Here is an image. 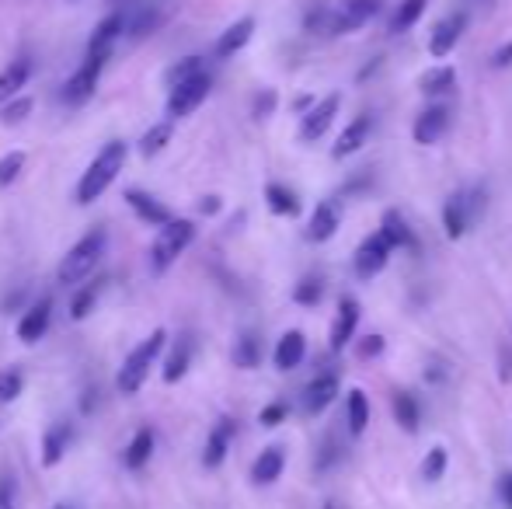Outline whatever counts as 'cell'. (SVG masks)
<instances>
[{
  "label": "cell",
  "mask_w": 512,
  "mask_h": 509,
  "mask_svg": "<svg viewBox=\"0 0 512 509\" xmlns=\"http://www.w3.org/2000/svg\"><path fill=\"white\" fill-rule=\"evenodd\" d=\"M446 129H450V109H446V105H429V109L418 112L415 126H411V136H415V143H422V147H432V143L443 140Z\"/></svg>",
  "instance_id": "8fae6325"
},
{
  "label": "cell",
  "mask_w": 512,
  "mask_h": 509,
  "mask_svg": "<svg viewBox=\"0 0 512 509\" xmlns=\"http://www.w3.org/2000/svg\"><path fill=\"white\" fill-rule=\"evenodd\" d=\"M25 164H28L25 150H11V154L0 157V189H7V185L18 182L21 171H25Z\"/></svg>",
  "instance_id": "ab89813d"
},
{
  "label": "cell",
  "mask_w": 512,
  "mask_h": 509,
  "mask_svg": "<svg viewBox=\"0 0 512 509\" xmlns=\"http://www.w3.org/2000/svg\"><path fill=\"white\" fill-rule=\"evenodd\" d=\"M338 461H342V450L335 447V436H328V440L321 443V450H317V461H314V468H317V471H331Z\"/></svg>",
  "instance_id": "ee69618b"
},
{
  "label": "cell",
  "mask_w": 512,
  "mask_h": 509,
  "mask_svg": "<svg viewBox=\"0 0 512 509\" xmlns=\"http://www.w3.org/2000/svg\"><path fill=\"white\" fill-rule=\"evenodd\" d=\"M321 297H324V283H321V279H317V276L300 279L297 290H293V300H297V304H304V307L321 304Z\"/></svg>",
  "instance_id": "b9f144b4"
},
{
  "label": "cell",
  "mask_w": 512,
  "mask_h": 509,
  "mask_svg": "<svg viewBox=\"0 0 512 509\" xmlns=\"http://www.w3.org/2000/svg\"><path fill=\"white\" fill-rule=\"evenodd\" d=\"M150 454H154V429L150 426H143V429H136V436L129 440V447H126V468L129 471H140L143 464L150 461Z\"/></svg>",
  "instance_id": "1f68e13d"
},
{
  "label": "cell",
  "mask_w": 512,
  "mask_h": 509,
  "mask_svg": "<svg viewBox=\"0 0 512 509\" xmlns=\"http://www.w3.org/2000/svg\"><path fill=\"white\" fill-rule=\"evenodd\" d=\"M32 109H35L32 95H18V98H11V102H7V105H0V123H4V126H18V123H25V119L32 116Z\"/></svg>",
  "instance_id": "74e56055"
},
{
  "label": "cell",
  "mask_w": 512,
  "mask_h": 509,
  "mask_svg": "<svg viewBox=\"0 0 512 509\" xmlns=\"http://www.w3.org/2000/svg\"><path fill=\"white\" fill-rule=\"evenodd\" d=\"M418 88H422V95H429V98L450 95V91L457 88V70H453V67H432V70H425V74L418 77Z\"/></svg>",
  "instance_id": "83f0119b"
},
{
  "label": "cell",
  "mask_w": 512,
  "mask_h": 509,
  "mask_svg": "<svg viewBox=\"0 0 512 509\" xmlns=\"http://www.w3.org/2000/svg\"><path fill=\"white\" fill-rule=\"evenodd\" d=\"M192 353H196V346H192V339L189 335H178L175 339V346H171V353L164 356V363H161V374H164V381L168 384H178L185 374H189V367H192Z\"/></svg>",
  "instance_id": "44dd1931"
},
{
  "label": "cell",
  "mask_w": 512,
  "mask_h": 509,
  "mask_svg": "<svg viewBox=\"0 0 512 509\" xmlns=\"http://www.w3.org/2000/svg\"><path fill=\"white\" fill-rule=\"evenodd\" d=\"M18 503V489H14V478L0 475V509H14Z\"/></svg>",
  "instance_id": "7dc6e473"
},
{
  "label": "cell",
  "mask_w": 512,
  "mask_h": 509,
  "mask_svg": "<svg viewBox=\"0 0 512 509\" xmlns=\"http://www.w3.org/2000/svg\"><path fill=\"white\" fill-rule=\"evenodd\" d=\"M28 77H32V63L21 56V60L7 63L4 70H0V105H7L11 98L21 95V88L28 84Z\"/></svg>",
  "instance_id": "484cf974"
},
{
  "label": "cell",
  "mask_w": 512,
  "mask_h": 509,
  "mask_svg": "<svg viewBox=\"0 0 512 509\" xmlns=\"http://www.w3.org/2000/svg\"><path fill=\"white\" fill-rule=\"evenodd\" d=\"M105 248H108V234L105 231L84 234V238L77 241V245L70 248L67 255H63L60 272H56V276H60V283L63 286H81L84 279L91 276V269H95V265L102 262Z\"/></svg>",
  "instance_id": "277c9868"
},
{
  "label": "cell",
  "mask_w": 512,
  "mask_h": 509,
  "mask_svg": "<svg viewBox=\"0 0 512 509\" xmlns=\"http://www.w3.org/2000/svg\"><path fill=\"white\" fill-rule=\"evenodd\" d=\"M126 32V18H122L119 11L115 14H108V18L102 21V25L91 32V42H88V56H102V60H108L112 56V46H115V39Z\"/></svg>",
  "instance_id": "ffe728a7"
},
{
  "label": "cell",
  "mask_w": 512,
  "mask_h": 509,
  "mask_svg": "<svg viewBox=\"0 0 512 509\" xmlns=\"http://www.w3.org/2000/svg\"><path fill=\"white\" fill-rule=\"evenodd\" d=\"M199 210H203V213H216V210H220V199H216V196H206L203 203H199Z\"/></svg>",
  "instance_id": "f5cc1de1"
},
{
  "label": "cell",
  "mask_w": 512,
  "mask_h": 509,
  "mask_svg": "<svg viewBox=\"0 0 512 509\" xmlns=\"http://www.w3.org/2000/svg\"><path fill=\"white\" fill-rule=\"evenodd\" d=\"M49 314H53V304L49 300H39L35 307H28L25 314H21V321H18V339L21 342H39L42 335H46V328H49Z\"/></svg>",
  "instance_id": "d4e9b609"
},
{
  "label": "cell",
  "mask_w": 512,
  "mask_h": 509,
  "mask_svg": "<svg viewBox=\"0 0 512 509\" xmlns=\"http://www.w3.org/2000/svg\"><path fill=\"white\" fill-rule=\"evenodd\" d=\"M304 356H307V339H304V332H286L283 339L276 342V353H272V360H276V367L283 370H297L300 363H304Z\"/></svg>",
  "instance_id": "cb8c5ba5"
},
{
  "label": "cell",
  "mask_w": 512,
  "mask_h": 509,
  "mask_svg": "<svg viewBox=\"0 0 512 509\" xmlns=\"http://www.w3.org/2000/svg\"><path fill=\"white\" fill-rule=\"evenodd\" d=\"M98 293H102V283H81L74 293V300H70V318L74 321H84L91 311H95L98 304Z\"/></svg>",
  "instance_id": "e575fe53"
},
{
  "label": "cell",
  "mask_w": 512,
  "mask_h": 509,
  "mask_svg": "<svg viewBox=\"0 0 512 509\" xmlns=\"http://www.w3.org/2000/svg\"><path fill=\"white\" fill-rule=\"evenodd\" d=\"M335 398H338V377L335 374H321V377H314V381L304 387V398H300V405H304L307 415H321Z\"/></svg>",
  "instance_id": "e0dca14e"
},
{
  "label": "cell",
  "mask_w": 512,
  "mask_h": 509,
  "mask_svg": "<svg viewBox=\"0 0 512 509\" xmlns=\"http://www.w3.org/2000/svg\"><path fill=\"white\" fill-rule=\"evenodd\" d=\"M485 210V199H481V192H464V189H457V192H450V199H446V206H443V227H446V238H464L467 234V227H471V220L478 217V213Z\"/></svg>",
  "instance_id": "8992f818"
},
{
  "label": "cell",
  "mask_w": 512,
  "mask_h": 509,
  "mask_svg": "<svg viewBox=\"0 0 512 509\" xmlns=\"http://www.w3.org/2000/svg\"><path fill=\"white\" fill-rule=\"evenodd\" d=\"M380 234L391 241V248H411V245H415V234H411L405 213H398V210H384V217H380Z\"/></svg>",
  "instance_id": "4316f807"
},
{
  "label": "cell",
  "mask_w": 512,
  "mask_h": 509,
  "mask_svg": "<svg viewBox=\"0 0 512 509\" xmlns=\"http://www.w3.org/2000/svg\"><path fill=\"white\" fill-rule=\"evenodd\" d=\"M230 440H234V422L230 419H220L213 429H209V440H206V450H203V464L209 471L220 468V464L227 461Z\"/></svg>",
  "instance_id": "7402d4cb"
},
{
  "label": "cell",
  "mask_w": 512,
  "mask_h": 509,
  "mask_svg": "<svg viewBox=\"0 0 512 509\" xmlns=\"http://www.w3.org/2000/svg\"><path fill=\"white\" fill-rule=\"evenodd\" d=\"M338 105H342V95H328V98H321L310 112H304V119H300V140L310 143V140H317V136L328 133V126L335 123V116H338Z\"/></svg>",
  "instance_id": "7c38bea8"
},
{
  "label": "cell",
  "mask_w": 512,
  "mask_h": 509,
  "mask_svg": "<svg viewBox=\"0 0 512 509\" xmlns=\"http://www.w3.org/2000/svg\"><path fill=\"white\" fill-rule=\"evenodd\" d=\"M345 415H349V433L352 436H363L366 426H370V401L359 387L349 391V401H345Z\"/></svg>",
  "instance_id": "d6a6232c"
},
{
  "label": "cell",
  "mask_w": 512,
  "mask_h": 509,
  "mask_svg": "<svg viewBox=\"0 0 512 509\" xmlns=\"http://www.w3.org/2000/svg\"><path fill=\"white\" fill-rule=\"evenodd\" d=\"M425 7H429V0H401L398 11H394V18H391V32L394 35L408 32V28L425 14Z\"/></svg>",
  "instance_id": "d590c367"
},
{
  "label": "cell",
  "mask_w": 512,
  "mask_h": 509,
  "mask_svg": "<svg viewBox=\"0 0 512 509\" xmlns=\"http://www.w3.org/2000/svg\"><path fill=\"white\" fill-rule=\"evenodd\" d=\"M321 509H335V503H324V506H321Z\"/></svg>",
  "instance_id": "11a10c76"
},
{
  "label": "cell",
  "mask_w": 512,
  "mask_h": 509,
  "mask_svg": "<svg viewBox=\"0 0 512 509\" xmlns=\"http://www.w3.org/2000/svg\"><path fill=\"white\" fill-rule=\"evenodd\" d=\"M464 32H467V14L464 11H453V14H446V18H439L436 28H432V35H429V53L436 56V60L450 56L453 49H457V42L464 39Z\"/></svg>",
  "instance_id": "30bf717a"
},
{
  "label": "cell",
  "mask_w": 512,
  "mask_h": 509,
  "mask_svg": "<svg viewBox=\"0 0 512 509\" xmlns=\"http://www.w3.org/2000/svg\"><path fill=\"white\" fill-rule=\"evenodd\" d=\"M230 360H234V367H241V370H255L258 363H262V335L244 332L241 339L234 342V353H230Z\"/></svg>",
  "instance_id": "4dcf8cb0"
},
{
  "label": "cell",
  "mask_w": 512,
  "mask_h": 509,
  "mask_svg": "<svg viewBox=\"0 0 512 509\" xmlns=\"http://www.w3.org/2000/svg\"><path fill=\"white\" fill-rule=\"evenodd\" d=\"M391 241L384 238V234H370V238L359 241L356 255H352V269H356L359 279H373L380 276V272L387 269V262H391Z\"/></svg>",
  "instance_id": "ba28073f"
},
{
  "label": "cell",
  "mask_w": 512,
  "mask_h": 509,
  "mask_svg": "<svg viewBox=\"0 0 512 509\" xmlns=\"http://www.w3.org/2000/svg\"><path fill=\"white\" fill-rule=\"evenodd\" d=\"M370 133H373V119L370 116H356L349 126L342 129V136H338L335 147H331V157H335V161H342V157L359 154V150L370 143Z\"/></svg>",
  "instance_id": "5bb4252c"
},
{
  "label": "cell",
  "mask_w": 512,
  "mask_h": 509,
  "mask_svg": "<svg viewBox=\"0 0 512 509\" xmlns=\"http://www.w3.org/2000/svg\"><path fill=\"white\" fill-rule=\"evenodd\" d=\"M164 349H168V332H164V328H157V332H150L147 339H143L140 346L126 356V363L119 367V377H115L119 394H136V391H140V387L147 384L150 370L157 367V360H161Z\"/></svg>",
  "instance_id": "7a4b0ae2"
},
{
  "label": "cell",
  "mask_w": 512,
  "mask_h": 509,
  "mask_svg": "<svg viewBox=\"0 0 512 509\" xmlns=\"http://www.w3.org/2000/svg\"><path fill=\"white\" fill-rule=\"evenodd\" d=\"M272 109H276V91H262V95L255 98V116L265 119Z\"/></svg>",
  "instance_id": "c3c4849f"
},
{
  "label": "cell",
  "mask_w": 512,
  "mask_h": 509,
  "mask_svg": "<svg viewBox=\"0 0 512 509\" xmlns=\"http://www.w3.org/2000/svg\"><path fill=\"white\" fill-rule=\"evenodd\" d=\"M377 14H380V0H342L331 11H317L310 18V28H317L324 35H349L359 32L363 25H370Z\"/></svg>",
  "instance_id": "3957f363"
},
{
  "label": "cell",
  "mask_w": 512,
  "mask_h": 509,
  "mask_svg": "<svg viewBox=\"0 0 512 509\" xmlns=\"http://www.w3.org/2000/svg\"><path fill=\"white\" fill-rule=\"evenodd\" d=\"M265 203H269V210L276 213V217H297L300 213V196L279 182L265 185Z\"/></svg>",
  "instance_id": "f546056e"
},
{
  "label": "cell",
  "mask_w": 512,
  "mask_h": 509,
  "mask_svg": "<svg viewBox=\"0 0 512 509\" xmlns=\"http://www.w3.org/2000/svg\"><path fill=\"white\" fill-rule=\"evenodd\" d=\"M446 464H450L446 450L443 447H432L429 454H425V461H422V478H425V482H439V478L446 475Z\"/></svg>",
  "instance_id": "60d3db41"
},
{
  "label": "cell",
  "mask_w": 512,
  "mask_h": 509,
  "mask_svg": "<svg viewBox=\"0 0 512 509\" xmlns=\"http://www.w3.org/2000/svg\"><path fill=\"white\" fill-rule=\"evenodd\" d=\"M203 74V60L199 56H185V60H178L175 67H168V74H164V81H168V88H178V84L192 81V77Z\"/></svg>",
  "instance_id": "f35d334b"
},
{
  "label": "cell",
  "mask_w": 512,
  "mask_h": 509,
  "mask_svg": "<svg viewBox=\"0 0 512 509\" xmlns=\"http://www.w3.org/2000/svg\"><path fill=\"white\" fill-rule=\"evenodd\" d=\"M509 63H512V42H506V46H499V49H495V56H492V67H495V70L509 67Z\"/></svg>",
  "instance_id": "681fc988"
},
{
  "label": "cell",
  "mask_w": 512,
  "mask_h": 509,
  "mask_svg": "<svg viewBox=\"0 0 512 509\" xmlns=\"http://www.w3.org/2000/svg\"><path fill=\"white\" fill-rule=\"evenodd\" d=\"M102 70H105L102 56H88V60H84L81 67H77V74H70V81L63 84V102H67L70 109H77V105L91 102V95H95Z\"/></svg>",
  "instance_id": "9c48e42d"
},
{
  "label": "cell",
  "mask_w": 512,
  "mask_h": 509,
  "mask_svg": "<svg viewBox=\"0 0 512 509\" xmlns=\"http://www.w3.org/2000/svg\"><path fill=\"white\" fill-rule=\"evenodd\" d=\"M502 381H512V349H502Z\"/></svg>",
  "instance_id": "816d5d0a"
},
{
  "label": "cell",
  "mask_w": 512,
  "mask_h": 509,
  "mask_svg": "<svg viewBox=\"0 0 512 509\" xmlns=\"http://www.w3.org/2000/svg\"><path fill=\"white\" fill-rule=\"evenodd\" d=\"M157 21H161V14H157V7H150V4L136 7V11L129 14V21H126V35H133V39H143V35L154 32Z\"/></svg>",
  "instance_id": "8d00e7d4"
},
{
  "label": "cell",
  "mask_w": 512,
  "mask_h": 509,
  "mask_svg": "<svg viewBox=\"0 0 512 509\" xmlns=\"http://www.w3.org/2000/svg\"><path fill=\"white\" fill-rule=\"evenodd\" d=\"M251 35H255V18L234 21V25H230L227 32H220V39H216V46H213L216 60H230L234 53H241L251 42Z\"/></svg>",
  "instance_id": "d6986e66"
},
{
  "label": "cell",
  "mask_w": 512,
  "mask_h": 509,
  "mask_svg": "<svg viewBox=\"0 0 512 509\" xmlns=\"http://www.w3.org/2000/svg\"><path fill=\"white\" fill-rule=\"evenodd\" d=\"M338 227H342V213H338V206L335 203H317L314 206V213H310V224H307V238L310 241H331L338 234Z\"/></svg>",
  "instance_id": "ac0fdd59"
},
{
  "label": "cell",
  "mask_w": 512,
  "mask_h": 509,
  "mask_svg": "<svg viewBox=\"0 0 512 509\" xmlns=\"http://www.w3.org/2000/svg\"><path fill=\"white\" fill-rule=\"evenodd\" d=\"M196 241V224L192 220H171V224L161 227V234H157L154 248H150V265H154V272H164L175 265V258L185 252V248Z\"/></svg>",
  "instance_id": "5b68a950"
},
{
  "label": "cell",
  "mask_w": 512,
  "mask_h": 509,
  "mask_svg": "<svg viewBox=\"0 0 512 509\" xmlns=\"http://www.w3.org/2000/svg\"><path fill=\"white\" fill-rule=\"evenodd\" d=\"M21 387H25V377H21V370H14V367L0 370V401H14L21 394Z\"/></svg>",
  "instance_id": "7bdbcfd3"
},
{
  "label": "cell",
  "mask_w": 512,
  "mask_h": 509,
  "mask_svg": "<svg viewBox=\"0 0 512 509\" xmlns=\"http://www.w3.org/2000/svg\"><path fill=\"white\" fill-rule=\"evenodd\" d=\"M171 133H175L171 119H164V123H154V126L147 129V133L140 136V154H143V157H157L164 147H168Z\"/></svg>",
  "instance_id": "836d02e7"
},
{
  "label": "cell",
  "mask_w": 512,
  "mask_h": 509,
  "mask_svg": "<svg viewBox=\"0 0 512 509\" xmlns=\"http://www.w3.org/2000/svg\"><path fill=\"white\" fill-rule=\"evenodd\" d=\"M481 4H492V0H481Z\"/></svg>",
  "instance_id": "9f6ffc18"
},
{
  "label": "cell",
  "mask_w": 512,
  "mask_h": 509,
  "mask_svg": "<svg viewBox=\"0 0 512 509\" xmlns=\"http://www.w3.org/2000/svg\"><path fill=\"white\" fill-rule=\"evenodd\" d=\"M394 419L405 433H418V422H422V408H418V398L411 391H394Z\"/></svg>",
  "instance_id": "f1b7e54d"
},
{
  "label": "cell",
  "mask_w": 512,
  "mask_h": 509,
  "mask_svg": "<svg viewBox=\"0 0 512 509\" xmlns=\"http://www.w3.org/2000/svg\"><path fill=\"white\" fill-rule=\"evenodd\" d=\"M286 415H290V408H286L283 401H272V405H265V408H262L258 422H262L265 429H276L279 422H286Z\"/></svg>",
  "instance_id": "f6af8a7d"
},
{
  "label": "cell",
  "mask_w": 512,
  "mask_h": 509,
  "mask_svg": "<svg viewBox=\"0 0 512 509\" xmlns=\"http://www.w3.org/2000/svg\"><path fill=\"white\" fill-rule=\"evenodd\" d=\"M126 154H129V150H126V143H122V140L105 143V147L95 154V161L88 164V171L81 175V182H77V203L91 206L95 199H102L108 185L119 178L122 164H126Z\"/></svg>",
  "instance_id": "6da1fadb"
},
{
  "label": "cell",
  "mask_w": 512,
  "mask_h": 509,
  "mask_svg": "<svg viewBox=\"0 0 512 509\" xmlns=\"http://www.w3.org/2000/svg\"><path fill=\"white\" fill-rule=\"evenodd\" d=\"M499 499H502V506L512 509V471L499 478Z\"/></svg>",
  "instance_id": "f907efd6"
},
{
  "label": "cell",
  "mask_w": 512,
  "mask_h": 509,
  "mask_svg": "<svg viewBox=\"0 0 512 509\" xmlns=\"http://www.w3.org/2000/svg\"><path fill=\"white\" fill-rule=\"evenodd\" d=\"M283 468H286V450L283 447H265L262 454L255 457V464H251V482L255 485L279 482Z\"/></svg>",
  "instance_id": "603a6c76"
},
{
  "label": "cell",
  "mask_w": 512,
  "mask_h": 509,
  "mask_svg": "<svg viewBox=\"0 0 512 509\" xmlns=\"http://www.w3.org/2000/svg\"><path fill=\"white\" fill-rule=\"evenodd\" d=\"M53 509H77V506H67V503H60V506H53Z\"/></svg>",
  "instance_id": "db71d44e"
},
{
  "label": "cell",
  "mask_w": 512,
  "mask_h": 509,
  "mask_svg": "<svg viewBox=\"0 0 512 509\" xmlns=\"http://www.w3.org/2000/svg\"><path fill=\"white\" fill-rule=\"evenodd\" d=\"M380 353H384V335H366V339L356 346L359 360H373V356H380Z\"/></svg>",
  "instance_id": "bcb514c9"
},
{
  "label": "cell",
  "mask_w": 512,
  "mask_h": 509,
  "mask_svg": "<svg viewBox=\"0 0 512 509\" xmlns=\"http://www.w3.org/2000/svg\"><path fill=\"white\" fill-rule=\"evenodd\" d=\"M70 443H74V422H67V419L53 422V426L46 429V436H42V464H46V468L60 464Z\"/></svg>",
  "instance_id": "2e32d148"
},
{
  "label": "cell",
  "mask_w": 512,
  "mask_h": 509,
  "mask_svg": "<svg viewBox=\"0 0 512 509\" xmlns=\"http://www.w3.org/2000/svg\"><path fill=\"white\" fill-rule=\"evenodd\" d=\"M126 203H129V210L136 213V217L143 220V224H154V227H164V224H171V210L161 203V199H154L150 192H143V189H129L126 192Z\"/></svg>",
  "instance_id": "9a60e30c"
},
{
  "label": "cell",
  "mask_w": 512,
  "mask_h": 509,
  "mask_svg": "<svg viewBox=\"0 0 512 509\" xmlns=\"http://www.w3.org/2000/svg\"><path fill=\"white\" fill-rule=\"evenodd\" d=\"M209 91H213V77H209L206 70L199 77H192V81L171 88V95H168V119L171 123H175V119L192 116V112H196L199 105L209 98Z\"/></svg>",
  "instance_id": "52a82bcc"
},
{
  "label": "cell",
  "mask_w": 512,
  "mask_h": 509,
  "mask_svg": "<svg viewBox=\"0 0 512 509\" xmlns=\"http://www.w3.org/2000/svg\"><path fill=\"white\" fill-rule=\"evenodd\" d=\"M356 325H359V300L356 297H342L335 321H331L328 346L335 349V353H342V349L352 342V335H356Z\"/></svg>",
  "instance_id": "4fadbf2b"
}]
</instances>
